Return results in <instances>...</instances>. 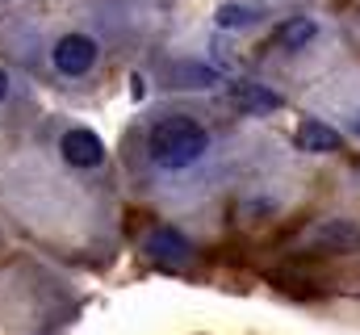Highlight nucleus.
I'll list each match as a JSON object with an SVG mask.
<instances>
[{
	"mask_svg": "<svg viewBox=\"0 0 360 335\" xmlns=\"http://www.w3.org/2000/svg\"><path fill=\"white\" fill-rule=\"evenodd\" d=\"M147 151L151 160L164 168V172H180V168L197 164L205 151H210V134L197 118L188 113H168L151 126V139H147Z\"/></svg>",
	"mask_w": 360,
	"mask_h": 335,
	"instance_id": "f257e3e1",
	"label": "nucleus"
},
{
	"mask_svg": "<svg viewBox=\"0 0 360 335\" xmlns=\"http://www.w3.org/2000/svg\"><path fill=\"white\" fill-rule=\"evenodd\" d=\"M51 63H55V72L68 76V80L89 76L92 68H96V42H92L89 34H63V38L55 42V51H51Z\"/></svg>",
	"mask_w": 360,
	"mask_h": 335,
	"instance_id": "f03ea898",
	"label": "nucleus"
},
{
	"mask_svg": "<svg viewBox=\"0 0 360 335\" xmlns=\"http://www.w3.org/2000/svg\"><path fill=\"white\" fill-rule=\"evenodd\" d=\"M314 248L327 251V255H352V251H360V222H348V218L323 222L319 235H314Z\"/></svg>",
	"mask_w": 360,
	"mask_h": 335,
	"instance_id": "7ed1b4c3",
	"label": "nucleus"
},
{
	"mask_svg": "<svg viewBox=\"0 0 360 335\" xmlns=\"http://www.w3.org/2000/svg\"><path fill=\"white\" fill-rule=\"evenodd\" d=\"M59 151H63V160L72 168H96L105 160V147H101V139L84 130V126H76V130H68L63 134V143H59Z\"/></svg>",
	"mask_w": 360,
	"mask_h": 335,
	"instance_id": "20e7f679",
	"label": "nucleus"
},
{
	"mask_svg": "<svg viewBox=\"0 0 360 335\" xmlns=\"http://www.w3.org/2000/svg\"><path fill=\"white\" fill-rule=\"evenodd\" d=\"M147 255H155V260H164V264H180V260L193 255V248L180 239V231L160 227V231H151V239H147Z\"/></svg>",
	"mask_w": 360,
	"mask_h": 335,
	"instance_id": "39448f33",
	"label": "nucleus"
},
{
	"mask_svg": "<svg viewBox=\"0 0 360 335\" xmlns=\"http://www.w3.org/2000/svg\"><path fill=\"white\" fill-rule=\"evenodd\" d=\"M340 130L335 126H327V122H302L297 126V147H306V151H340Z\"/></svg>",
	"mask_w": 360,
	"mask_h": 335,
	"instance_id": "423d86ee",
	"label": "nucleus"
},
{
	"mask_svg": "<svg viewBox=\"0 0 360 335\" xmlns=\"http://www.w3.org/2000/svg\"><path fill=\"white\" fill-rule=\"evenodd\" d=\"M276 34H281V46L297 51V46H306V42H310V38L319 34V25H314L310 17H293V21H285V25H281Z\"/></svg>",
	"mask_w": 360,
	"mask_h": 335,
	"instance_id": "0eeeda50",
	"label": "nucleus"
},
{
	"mask_svg": "<svg viewBox=\"0 0 360 335\" xmlns=\"http://www.w3.org/2000/svg\"><path fill=\"white\" fill-rule=\"evenodd\" d=\"M256 17H260L256 8H239V4L218 8V25H243V21H256Z\"/></svg>",
	"mask_w": 360,
	"mask_h": 335,
	"instance_id": "6e6552de",
	"label": "nucleus"
},
{
	"mask_svg": "<svg viewBox=\"0 0 360 335\" xmlns=\"http://www.w3.org/2000/svg\"><path fill=\"white\" fill-rule=\"evenodd\" d=\"M4 92H8V76L0 72V101H4Z\"/></svg>",
	"mask_w": 360,
	"mask_h": 335,
	"instance_id": "1a4fd4ad",
	"label": "nucleus"
},
{
	"mask_svg": "<svg viewBox=\"0 0 360 335\" xmlns=\"http://www.w3.org/2000/svg\"><path fill=\"white\" fill-rule=\"evenodd\" d=\"M356 134H360V113H356Z\"/></svg>",
	"mask_w": 360,
	"mask_h": 335,
	"instance_id": "9d476101",
	"label": "nucleus"
}]
</instances>
